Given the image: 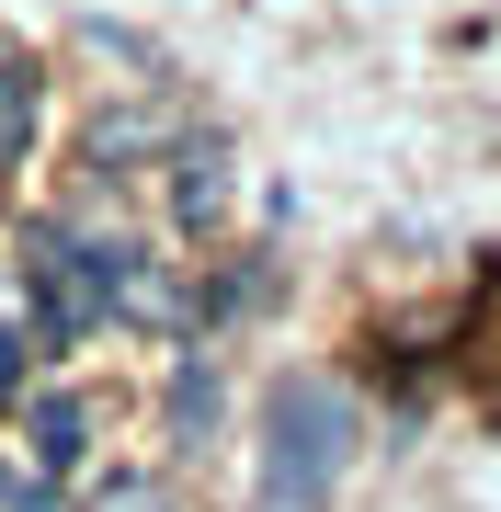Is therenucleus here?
I'll return each mask as SVG.
<instances>
[{
	"mask_svg": "<svg viewBox=\"0 0 501 512\" xmlns=\"http://www.w3.org/2000/svg\"><path fill=\"white\" fill-rule=\"evenodd\" d=\"M342 444H353V410L319 376H285L262 399V512H319L342 478Z\"/></svg>",
	"mask_w": 501,
	"mask_h": 512,
	"instance_id": "1",
	"label": "nucleus"
},
{
	"mask_svg": "<svg viewBox=\"0 0 501 512\" xmlns=\"http://www.w3.org/2000/svg\"><path fill=\"white\" fill-rule=\"evenodd\" d=\"M23 296H35V342H80V330L114 319V274L126 251H92L80 228H23Z\"/></svg>",
	"mask_w": 501,
	"mask_h": 512,
	"instance_id": "2",
	"label": "nucleus"
},
{
	"mask_svg": "<svg viewBox=\"0 0 501 512\" xmlns=\"http://www.w3.org/2000/svg\"><path fill=\"white\" fill-rule=\"evenodd\" d=\"M23 456H35L46 478H69L80 456H92V399H69V387H46V399H23Z\"/></svg>",
	"mask_w": 501,
	"mask_h": 512,
	"instance_id": "3",
	"label": "nucleus"
},
{
	"mask_svg": "<svg viewBox=\"0 0 501 512\" xmlns=\"http://www.w3.org/2000/svg\"><path fill=\"white\" fill-rule=\"evenodd\" d=\"M46 126V69L23 46H0V171H23V148Z\"/></svg>",
	"mask_w": 501,
	"mask_h": 512,
	"instance_id": "4",
	"label": "nucleus"
},
{
	"mask_svg": "<svg viewBox=\"0 0 501 512\" xmlns=\"http://www.w3.org/2000/svg\"><path fill=\"white\" fill-rule=\"evenodd\" d=\"M171 205H183V228H205V217L228 205V148H217V137L183 148V183H171Z\"/></svg>",
	"mask_w": 501,
	"mask_h": 512,
	"instance_id": "5",
	"label": "nucleus"
},
{
	"mask_svg": "<svg viewBox=\"0 0 501 512\" xmlns=\"http://www.w3.org/2000/svg\"><path fill=\"white\" fill-rule=\"evenodd\" d=\"M205 410H217V376H205V365H183V387H171V433H183V444H205Z\"/></svg>",
	"mask_w": 501,
	"mask_h": 512,
	"instance_id": "6",
	"label": "nucleus"
},
{
	"mask_svg": "<svg viewBox=\"0 0 501 512\" xmlns=\"http://www.w3.org/2000/svg\"><path fill=\"white\" fill-rule=\"evenodd\" d=\"M0 410H23V330H0Z\"/></svg>",
	"mask_w": 501,
	"mask_h": 512,
	"instance_id": "7",
	"label": "nucleus"
}]
</instances>
